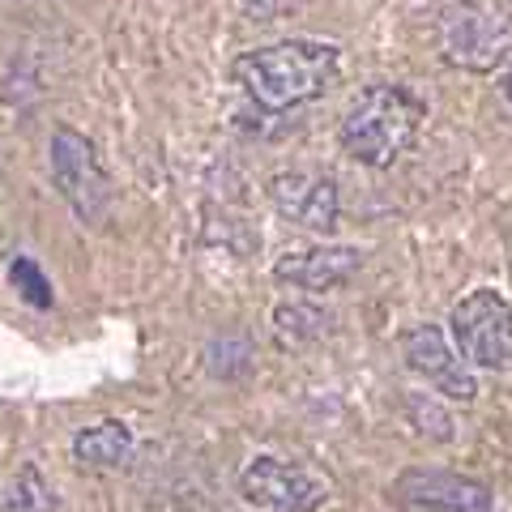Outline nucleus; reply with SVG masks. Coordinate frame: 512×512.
<instances>
[{
  "label": "nucleus",
  "mask_w": 512,
  "mask_h": 512,
  "mask_svg": "<svg viewBox=\"0 0 512 512\" xmlns=\"http://www.w3.org/2000/svg\"><path fill=\"white\" fill-rule=\"evenodd\" d=\"M342 52L325 39H286L274 47H256L235 60V82L244 86L265 111H291L325 94L338 82Z\"/></svg>",
  "instance_id": "f257e3e1"
},
{
  "label": "nucleus",
  "mask_w": 512,
  "mask_h": 512,
  "mask_svg": "<svg viewBox=\"0 0 512 512\" xmlns=\"http://www.w3.org/2000/svg\"><path fill=\"white\" fill-rule=\"evenodd\" d=\"M423 120H427V111L406 86L376 82L346 107V116L338 124V141L355 163L384 171L414 146Z\"/></svg>",
  "instance_id": "f03ea898"
},
{
  "label": "nucleus",
  "mask_w": 512,
  "mask_h": 512,
  "mask_svg": "<svg viewBox=\"0 0 512 512\" xmlns=\"http://www.w3.org/2000/svg\"><path fill=\"white\" fill-rule=\"evenodd\" d=\"M436 47L453 69L491 73L512 56V0H448L436 13Z\"/></svg>",
  "instance_id": "7ed1b4c3"
},
{
  "label": "nucleus",
  "mask_w": 512,
  "mask_h": 512,
  "mask_svg": "<svg viewBox=\"0 0 512 512\" xmlns=\"http://www.w3.org/2000/svg\"><path fill=\"white\" fill-rule=\"evenodd\" d=\"M448 333L470 367L495 372L512 363V303L491 286H478L448 312Z\"/></svg>",
  "instance_id": "20e7f679"
},
{
  "label": "nucleus",
  "mask_w": 512,
  "mask_h": 512,
  "mask_svg": "<svg viewBox=\"0 0 512 512\" xmlns=\"http://www.w3.org/2000/svg\"><path fill=\"white\" fill-rule=\"evenodd\" d=\"M47 158H52V180L60 188V197L73 205V214L82 222H99L111 201V184L90 141L77 128H56Z\"/></svg>",
  "instance_id": "39448f33"
},
{
  "label": "nucleus",
  "mask_w": 512,
  "mask_h": 512,
  "mask_svg": "<svg viewBox=\"0 0 512 512\" xmlns=\"http://www.w3.org/2000/svg\"><path fill=\"white\" fill-rule=\"evenodd\" d=\"M239 495L256 512H312L329 500V487L303 466H291V461L256 457L239 474Z\"/></svg>",
  "instance_id": "423d86ee"
},
{
  "label": "nucleus",
  "mask_w": 512,
  "mask_h": 512,
  "mask_svg": "<svg viewBox=\"0 0 512 512\" xmlns=\"http://www.w3.org/2000/svg\"><path fill=\"white\" fill-rule=\"evenodd\" d=\"M269 201L286 222L303 231H333L342 214L338 184L325 171H278L269 180Z\"/></svg>",
  "instance_id": "0eeeda50"
},
{
  "label": "nucleus",
  "mask_w": 512,
  "mask_h": 512,
  "mask_svg": "<svg viewBox=\"0 0 512 512\" xmlns=\"http://www.w3.org/2000/svg\"><path fill=\"white\" fill-rule=\"evenodd\" d=\"M402 350H406V363L436 384L448 402H474L478 397L474 372L466 367V359L457 355V346H448V338L436 325H414L402 338Z\"/></svg>",
  "instance_id": "6e6552de"
},
{
  "label": "nucleus",
  "mask_w": 512,
  "mask_h": 512,
  "mask_svg": "<svg viewBox=\"0 0 512 512\" xmlns=\"http://www.w3.org/2000/svg\"><path fill=\"white\" fill-rule=\"evenodd\" d=\"M393 495L410 508H440V512H495L491 491L474 478L444 474V470H406L393 483Z\"/></svg>",
  "instance_id": "1a4fd4ad"
},
{
  "label": "nucleus",
  "mask_w": 512,
  "mask_h": 512,
  "mask_svg": "<svg viewBox=\"0 0 512 512\" xmlns=\"http://www.w3.org/2000/svg\"><path fill=\"white\" fill-rule=\"evenodd\" d=\"M363 265V252L359 248H346V244H325V248H308V252H291L274 265V278L278 282H291L295 291H333L359 274Z\"/></svg>",
  "instance_id": "9d476101"
},
{
  "label": "nucleus",
  "mask_w": 512,
  "mask_h": 512,
  "mask_svg": "<svg viewBox=\"0 0 512 512\" xmlns=\"http://www.w3.org/2000/svg\"><path fill=\"white\" fill-rule=\"evenodd\" d=\"M133 427L120 423V419H107V423H94L82 427L73 436V461L77 466H94V470H120L133 461Z\"/></svg>",
  "instance_id": "9b49d317"
},
{
  "label": "nucleus",
  "mask_w": 512,
  "mask_h": 512,
  "mask_svg": "<svg viewBox=\"0 0 512 512\" xmlns=\"http://www.w3.org/2000/svg\"><path fill=\"white\" fill-rule=\"evenodd\" d=\"M0 512H56V491L39 474V466H22L13 487L0 495Z\"/></svg>",
  "instance_id": "f8f14e48"
},
{
  "label": "nucleus",
  "mask_w": 512,
  "mask_h": 512,
  "mask_svg": "<svg viewBox=\"0 0 512 512\" xmlns=\"http://www.w3.org/2000/svg\"><path fill=\"white\" fill-rule=\"evenodd\" d=\"M9 282H13V291L30 303V308H52V303H56L52 282H47V274L35 261H30V256H18V261L9 265Z\"/></svg>",
  "instance_id": "ddd939ff"
},
{
  "label": "nucleus",
  "mask_w": 512,
  "mask_h": 512,
  "mask_svg": "<svg viewBox=\"0 0 512 512\" xmlns=\"http://www.w3.org/2000/svg\"><path fill=\"white\" fill-rule=\"evenodd\" d=\"M278 333L282 338H316L320 329L329 325L325 312H316V308H303V303H291V308H278Z\"/></svg>",
  "instance_id": "4468645a"
},
{
  "label": "nucleus",
  "mask_w": 512,
  "mask_h": 512,
  "mask_svg": "<svg viewBox=\"0 0 512 512\" xmlns=\"http://www.w3.org/2000/svg\"><path fill=\"white\" fill-rule=\"evenodd\" d=\"M504 99H508V103H512V73H508V77H504Z\"/></svg>",
  "instance_id": "2eb2a0df"
}]
</instances>
